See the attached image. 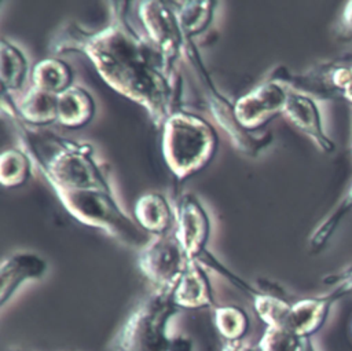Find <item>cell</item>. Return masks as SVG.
Returning <instances> with one entry per match:
<instances>
[{
    "label": "cell",
    "mask_w": 352,
    "mask_h": 351,
    "mask_svg": "<svg viewBox=\"0 0 352 351\" xmlns=\"http://www.w3.org/2000/svg\"><path fill=\"white\" fill-rule=\"evenodd\" d=\"M33 161L22 149H7L0 156V183L4 187H19L32 175Z\"/></svg>",
    "instance_id": "obj_19"
},
{
    "label": "cell",
    "mask_w": 352,
    "mask_h": 351,
    "mask_svg": "<svg viewBox=\"0 0 352 351\" xmlns=\"http://www.w3.org/2000/svg\"><path fill=\"white\" fill-rule=\"evenodd\" d=\"M138 11L147 37L173 66L175 61L183 55L187 39L170 1H140Z\"/></svg>",
    "instance_id": "obj_7"
},
{
    "label": "cell",
    "mask_w": 352,
    "mask_h": 351,
    "mask_svg": "<svg viewBox=\"0 0 352 351\" xmlns=\"http://www.w3.org/2000/svg\"><path fill=\"white\" fill-rule=\"evenodd\" d=\"M186 58L191 63V67L194 69L202 91L204 96L209 105V110L213 116V118L217 121V124L224 129V132L230 136L234 146L243 154L249 157H257L263 150H265L271 142L272 135L270 132L258 134V132H250L245 129L235 117L234 103H231L214 85L213 80L210 78V74L208 73L204 61L192 43V40L187 39L184 52Z\"/></svg>",
    "instance_id": "obj_5"
},
{
    "label": "cell",
    "mask_w": 352,
    "mask_h": 351,
    "mask_svg": "<svg viewBox=\"0 0 352 351\" xmlns=\"http://www.w3.org/2000/svg\"><path fill=\"white\" fill-rule=\"evenodd\" d=\"M173 300L179 308L214 307L209 277L197 260L188 262L186 271L173 289Z\"/></svg>",
    "instance_id": "obj_12"
},
{
    "label": "cell",
    "mask_w": 352,
    "mask_h": 351,
    "mask_svg": "<svg viewBox=\"0 0 352 351\" xmlns=\"http://www.w3.org/2000/svg\"><path fill=\"white\" fill-rule=\"evenodd\" d=\"M73 72L58 58H45L37 62L32 72V85L50 94L59 95L72 87Z\"/></svg>",
    "instance_id": "obj_16"
},
{
    "label": "cell",
    "mask_w": 352,
    "mask_h": 351,
    "mask_svg": "<svg viewBox=\"0 0 352 351\" xmlns=\"http://www.w3.org/2000/svg\"><path fill=\"white\" fill-rule=\"evenodd\" d=\"M47 268V260L34 252L25 251L8 256L0 267V304L4 306L25 281L43 278Z\"/></svg>",
    "instance_id": "obj_11"
},
{
    "label": "cell",
    "mask_w": 352,
    "mask_h": 351,
    "mask_svg": "<svg viewBox=\"0 0 352 351\" xmlns=\"http://www.w3.org/2000/svg\"><path fill=\"white\" fill-rule=\"evenodd\" d=\"M18 117L28 124L45 125L56 121L58 95L45 92L32 85L25 96L15 103Z\"/></svg>",
    "instance_id": "obj_15"
},
{
    "label": "cell",
    "mask_w": 352,
    "mask_h": 351,
    "mask_svg": "<svg viewBox=\"0 0 352 351\" xmlns=\"http://www.w3.org/2000/svg\"><path fill=\"white\" fill-rule=\"evenodd\" d=\"M283 114L294 127L308 135L322 151L331 153L334 150V143L324 134L320 111L314 98L289 89Z\"/></svg>",
    "instance_id": "obj_10"
},
{
    "label": "cell",
    "mask_w": 352,
    "mask_h": 351,
    "mask_svg": "<svg viewBox=\"0 0 352 351\" xmlns=\"http://www.w3.org/2000/svg\"><path fill=\"white\" fill-rule=\"evenodd\" d=\"M297 351H315V347H314L311 339L309 337L301 339V343H300V347Z\"/></svg>",
    "instance_id": "obj_28"
},
{
    "label": "cell",
    "mask_w": 352,
    "mask_h": 351,
    "mask_svg": "<svg viewBox=\"0 0 352 351\" xmlns=\"http://www.w3.org/2000/svg\"><path fill=\"white\" fill-rule=\"evenodd\" d=\"M351 208H352V186H351L349 191L346 193V195L344 197V200L338 204V206L326 217V220H323V223L312 234V237L309 240L312 251H318V249H320L323 246V244H326V241L331 235L333 230L337 227V224L341 220V217Z\"/></svg>",
    "instance_id": "obj_23"
},
{
    "label": "cell",
    "mask_w": 352,
    "mask_h": 351,
    "mask_svg": "<svg viewBox=\"0 0 352 351\" xmlns=\"http://www.w3.org/2000/svg\"><path fill=\"white\" fill-rule=\"evenodd\" d=\"M179 310L173 289L155 288L121 326L110 351H168L166 326Z\"/></svg>",
    "instance_id": "obj_4"
},
{
    "label": "cell",
    "mask_w": 352,
    "mask_h": 351,
    "mask_svg": "<svg viewBox=\"0 0 352 351\" xmlns=\"http://www.w3.org/2000/svg\"><path fill=\"white\" fill-rule=\"evenodd\" d=\"M217 146L216 129L198 114L180 109L162 125V156L179 183L202 171Z\"/></svg>",
    "instance_id": "obj_2"
},
{
    "label": "cell",
    "mask_w": 352,
    "mask_h": 351,
    "mask_svg": "<svg viewBox=\"0 0 352 351\" xmlns=\"http://www.w3.org/2000/svg\"><path fill=\"white\" fill-rule=\"evenodd\" d=\"M214 325L217 332L227 341H239L249 329L246 312L236 306L214 307Z\"/></svg>",
    "instance_id": "obj_20"
},
{
    "label": "cell",
    "mask_w": 352,
    "mask_h": 351,
    "mask_svg": "<svg viewBox=\"0 0 352 351\" xmlns=\"http://www.w3.org/2000/svg\"><path fill=\"white\" fill-rule=\"evenodd\" d=\"M28 74V59L25 54L11 41H0V78L1 92L19 91Z\"/></svg>",
    "instance_id": "obj_17"
},
{
    "label": "cell",
    "mask_w": 352,
    "mask_h": 351,
    "mask_svg": "<svg viewBox=\"0 0 352 351\" xmlns=\"http://www.w3.org/2000/svg\"><path fill=\"white\" fill-rule=\"evenodd\" d=\"M176 234L188 260H198L206 252L210 235V219L194 194L180 197L176 208Z\"/></svg>",
    "instance_id": "obj_9"
},
{
    "label": "cell",
    "mask_w": 352,
    "mask_h": 351,
    "mask_svg": "<svg viewBox=\"0 0 352 351\" xmlns=\"http://www.w3.org/2000/svg\"><path fill=\"white\" fill-rule=\"evenodd\" d=\"M188 262L176 228L153 235L140 249L138 259L143 275L161 289H175Z\"/></svg>",
    "instance_id": "obj_6"
},
{
    "label": "cell",
    "mask_w": 352,
    "mask_h": 351,
    "mask_svg": "<svg viewBox=\"0 0 352 351\" xmlns=\"http://www.w3.org/2000/svg\"><path fill=\"white\" fill-rule=\"evenodd\" d=\"M341 25L344 32L352 34V1H348L342 14V19H341Z\"/></svg>",
    "instance_id": "obj_26"
},
{
    "label": "cell",
    "mask_w": 352,
    "mask_h": 351,
    "mask_svg": "<svg viewBox=\"0 0 352 351\" xmlns=\"http://www.w3.org/2000/svg\"><path fill=\"white\" fill-rule=\"evenodd\" d=\"M168 351H194L192 341L190 337H186V336L170 337Z\"/></svg>",
    "instance_id": "obj_25"
},
{
    "label": "cell",
    "mask_w": 352,
    "mask_h": 351,
    "mask_svg": "<svg viewBox=\"0 0 352 351\" xmlns=\"http://www.w3.org/2000/svg\"><path fill=\"white\" fill-rule=\"evenodd\" d=\"M223 351H260V350L241 344L239 341H227L223 347Z\"/></svg>",
    "instance_id": "obj_27"
},
{
    "label": "cell",
    "mask_w": 352,
    "mask_h": 351,
    "mask_svg": "<svg viewBox=\"0 0 352 351\" xmlns=\"http://www.w3.org/2000/svg\"><path fill=\"white\" fill-rule=\"evenodd\" d=\"M177 14L180 28L186 39L192 40L205 32L213 18L216 1H170Z\"/></svg>",
    "instance_id": "obj_18"
},
{
    "label": "cell",
    "mask_w": 352,
    "mask_h": 351,
    "mask_svg": "<svg viewBox=\"0 0 352 351\" xmlns=\"http://www.w3.org/2000/svg\"><path fill=\"white\" fill-rule=\"evenodd\" d=\"M301 339L285 328L267 326L257 348L260 351H297Z\"/></svg>",
    "instance_id": "obj_22"
},
{
    "label": "cell",
    "mask_w": 352,
    "mask_h": 351,
    "mask_svg": "<svg viewBox=\"0 0 352 351\" xmlns=\"http://www.w3.org/2000/svg\"><path fill=\"white\" fill-rule=\"evenodd\" d=\"M109 26L89 32L76 23L63 26L51 50L81 52L99 76L118 94L146 109L155 127L180 110V83L173 66L148 37L140 36L126 19L128 3H111Z\"/></svg>",
    "instance_id": "obj_1"
},
{
    "label": "cell",
    "mask_w": 352,
    "mask_h": 351,
    "mask_svg": "<svg viewBox=\"0 0 352 351\" xmlns=\"http://www.w3.org/2000/svg\"><path fill=\"white\" fill-rule=\"evenodd\" d=\"M95 110L92 95L80 85H72L58 95L56 123L69 129L82 128L91 123Z\"/></svg>",
    "instance_id": "obj_13"
},
{
    "label": "cell",
    "mask_w": 352,
    "mask_h": 351,
    "mask_svg": "<svg viewBox=\"0 0 352 351\" xmlns=\"http://www.w3.org/2000/svg\"><path fill=\"white\" fill-rule=\"evenodd\" d=\"M55 193L78 222L106 231L124 245L142 249L153 237L121 209L111 190L58 189Z\"/></svg>",
    "instance_id": "obj_3"
},
{
    "label": "cell",
    "mask_w": 352,
    "mask_h": 351,
    "mask_svg": "<svg viewBox=\"0 0 352 351\" xmlns=\"http://www.w3.org/2000/svg\"><path fill=\"white\" fill-rule=\"evenodd\" d=\"M330 77L334 88L352 102V65H334Z\"/></svg>",
    "instance_id": "obj_24"
},
{
    "label": "cell",
    "mask_w": 352,
    "mask_h": 351,
    "mask_svg": "<svg viewBox=\"0 0 352 351\" xmlns=\"http://www.w3.org/2000/svg\"><path fill=\"white\" fill-rule=\"evenodd\" d=\"M287 91L279 83L264 80L235 100L234 110L238 123L250 132L260 131L275 116L283 114Z\"/></svg>",
    "instance_id": "obj_8"
},
{
    "label": "cell",
    "mask_w": 352,
    "mask_h": 351,
    "mask_svg": "<svg viewBox=\"0 0 352 351\" xmlns=\"http://www.w3.org/2000/svg\"><path fill=\"white\" fill-rule=\"evenodd\" d=\"M136 223L148 234L160 235L170 231L176 219L168 200L160 193H146L140 195L133 209Z\"/></svg>",
    "instance_id": "obj_14"
},
{
    "label": "cell",
    "mask_w": 352,
    "mask_h": 351,
    "mask_svg": "<svg viewBox=\"0 0 352 351\" xmlns=\"http://www.w3.org/2000/svg\"><path fill=\"white\" fill-rule=\"evenodd\" d=\"M253 304L256 314L267 326H286V319L292 304H289L285 299L276 295L260 292L253 296Z\"/></svg>",
    "instance_id": "obj_21"
}]
</instances>
